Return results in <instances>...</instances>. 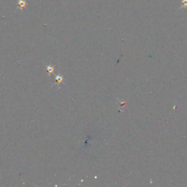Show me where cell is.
Wrapping results in <instances>:
<instances>
[{
  "instance_id": "1",
  "label": "cell",
  "mask_w": 187,
  "mask_h": 187,
  "mask_svg": "<svg viewBox=\"0 0 187 187\" xmlns=\"http://www.w3.org/2000/svg\"><path fill=\"white\" fill-rule=\"evenodd\" d=\"M18 7L21 8V10H23L24 8H25V7L26 5V2L25 0H18Z\"/></svg>"
}]
</instances>
